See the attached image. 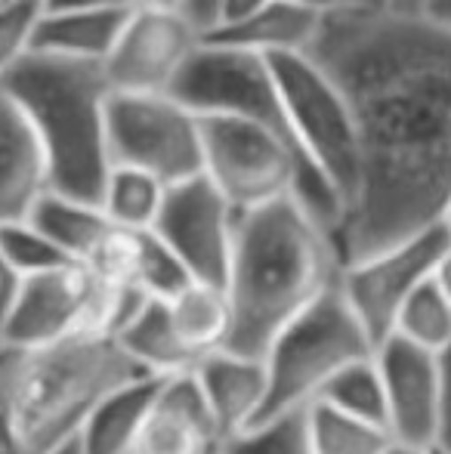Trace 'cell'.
<instances>
[{"instance_id":"obj_1","label":"cell","mask_w":451,"mask_h":454,"mask_svg":"<svg viewBox=\"0 0 451 454\" xmlns=\"http://www.w3.org/2000/svg\"><path fill=\"white\" fill-rule=\"evenodd\" d=\"M309 56L359 127V185L334 245L359 263L442 226L451 207V31L424 16L338 10Z\"/></svg>"},{"instance_id":"obj_2","label":"cell","mask_w":451,"mask_h":454,"mask_svg":"<svg viewBox=\"0 0 451 454\" xmlns=\"http://www.w3.org/2000/svg\"><path fill=\"white\" fill-rule=\"evenodd\" d=\"M340 272L334 235L294 195L238 214L226 275V349L263 359L300 312L338 287Z\"/></svg>"},{"instance_id":"obj_3","label":"cell","mask_w":451,"mask_h":454,"mask_svg":"<svg viewBox=\"0 0 451 454\" xmlns=\"http://www.w3.org/2000/svg\"><path fill=\"white\" fill-rule=\"evenodd\" d=\"M143 377L112 340L50 349L0 347V454H59L87 414L127 380Z\"/></svg>"},{"instance_id":"obj_4","label":"cell","mask_w":451,"mask_h":454,"mask_svg":"<svg viewBox=\"0 0 451 454\" xmlns=\"http://www.w3.org/2000/svg\"><path fill=\"white\" fill-rule=\"evenodd\" d=\"M0 90L22 108L41 143L50 192L99 204L112 170L105 137L112 87L103 66L28 53Z\"/></svg>"},{"instance_id":"obj_5","label":"cell","mask_w":451,"mask_h":454,"mask_svg":"<svg viewBox=\"0 0 451 454\" xmlns=\"http://www.w3.org/2000/svg\"><path fill=\"white\" fill-rule=\"evenodd\" d=\"M374 356V343L343 300L340 287H331L307 312L294 318L263 356L269 395L260 420L278 414L307 411L325 387L349 364Z\"/></svg>"},{"instance_id":"obj_6","label":"cell","mask_w":451,"mask_h":454,"mask_svg":"<svg viewBox=\"0 0 451 454\" xmlns=\"http://www.w3.org/2000/svg\"><path fill=\"white\" fill-rule=\"evenodd\" d=\"M269 68L297 152L346 214L359 185V127L346 93L309 53L269 56Z\"/></svg>"},{"instance_id":"obj_7","label":"cell","mask_w":451,"mask_h":454,"mask_svg":"<svg viewBox=\"0 0 451 454\" xmlns=\"http://www.w3.org/2000/svg\"><path fill=\"white\" fill-rule=\"evenodd\" d=\"M170 96L180 106H186L195 118H241L269 127L278 137L288 139L297 152L266 56L241 47H226V43L201 41L198 50L183 66V72L176 74Z\"/></svg>"},{"instance_id":"obj_8","label":"cell","mask_w":451,"mask_h":454,"mask_svg":"<svg viewBox=\"0 0 451 454\" xmlns=\"http://www.w3.org/2000/svg\"><path fill=\"white\" fill-rule=\"evenodd\" d=\"M105 137L112 164L145 170L164 185L201 174V124L170 93H112Z\"/></svg>"},{"instance_id":"obj_9","label":"cell","mask_w":451,"mask_h":454,"mask_svg":"<svg viewBox=\"0 0 451 454\" xmlns=\"http://www.w3.org/2000/svg\"><path fill=\"white\" fill-rule=\"evenodd\" d=\"M448 245V229L433 226L374 254V257L343 266L338 287L353 316L365 328V334L371 337L374 349L393 337L402 306L408 303L417 287L433 278Z\"/></svg>"},{"instance_id":"obj_10","label":"cell","mask_w":451,"mask_h":454,"mask_svg":"<svg viewBox=\"0 0 451 454\" xmlns=\"http://www.w3.org/2000/svg\"><path fill=\"white\" fill-rule=\"evenodd\" d=\"M238 210L205 174L167 185L152 232L174 251L192 281L226 287Z\"/></svg>"},{"instance_id":"obj_11","label":"cell","mask_w":451,"mask_h":454,"mask_svg":"<svg viewBox=\"0 0 451 454\" xmlns=\"http://www.w3.org/2000/svg\"><path fill=\"white\" fill-rule=\"evenodd\" d=\"M205 41L189 12L133 4L118 43L103 62L112 93H170L176 74Z\"/></svg>"},{"instance_id":"obj_12","label":"cell","mask_w":451,"mask_h":454,"mask_svg":"<svg viewBox=\"0 0 451 454\" xmlns=\"http://www.w3.org/2000/svg\"><path fill=\"white\" fill-rule=\"evenodd\" d=\"M386 395V433L411 449H436L446 430V368L433 353L390 337L374 349Z\"/></svg>"},{"instance_id":"obj_13","label":"cell","mask_w":451,"mask_h":454,"mask_svg":"<svg viewBox=\"0 0 451 454\" xmlns=\"http://www.w3.org/2000/svg\"><path fill=\"white\" fill-rule=\"evenodd\" d=\"M223 436L195 374L155 380L133 454H220Z\"/></svg>"},{"instance_id":"obj_14","label":"cell","mask_w":451,"mask_h":454,"mask_svg":"<svg viewBox=\"0 0 451 454\" xmlns=\"http://www.w3.org/2000/svg\"><path fill=\"white\" fill-rule=\"evenodd\" d=\"M192 374L217 420L223 442L235 433L260 424L266 411V395H269L263 359L220 349V353L205 356Z\"/></svg>"},{"instance_id":"obj_15","label":"cell","mask_w":451,"mask_h":454,"mask_svg":"<svg viewBox=\"0 0 451 454\" xmlns=\"http://www.w3.org/2000/svg\"><path fill=\"white\" fill-rule=\"evenodd\" d=\"M47 189L41 143L22 108L0 90V226L28 220L31 207Z\"/></svg>"},{"instance_id":"obj_16","label":"cell","mask_w":451,"mask_h":454,"mask_svg":"<svg viewBox=\"0 0 451 454\" xmlns=\"http://www.w3.org/2000/svg\"><path fill=\"white\" fill-rule=\"evenodd\" d=\"M133 4L109 6V10L93 12H59L47 16L43 12L35 31V47L31 53L56 56L68 62H87V66H103L118 43L124 22L130 16Z\"/></svg>"},{"instance_id":"obj_17","label":"cell","mask_w":451,"mask_h":454,"mask_svg":"<svg viewBox=\"0 0 451 454\" xmlns=\"http://www.w3.org/2000/svg\"><path fill=\"white\" fill-rule=\"evenodd\" d=\"M112 343L127 356V362L139 371L143 377L152 380H164V377L189 374L195 371V359L176 337L174 325H170V312L164 300L149 297L136 309V316L112 337Z\"/></svg>"},{"instance_id":"obj_18","label":"cell","mask_w":451,"mask_h":454,"mask_svg":"<svg viewBox=\"0 0 451 454\" xmlns=\"http://www.w3.org/2000/svg\"><path fill=\"white\" fill-rule=\"evenodd\" d=\"M319 12H309L288 0H272L263 12L247 19L245 25H235L226 31H211L205 41L226 43V47L251 50L257 56H282V53H309L322 28Z\"/></svg>"},{"instance_id":"obj_19","label":"cell","mask_w":451,"mask_h":454,"mask_svg":"<svg viewBox=\"0 0 451 454\" xmlns=\"http://www.w3.org/2000/svg\"><path fill=\"white\" fill-rule=\"evenodd\" d=\"M152 389H155L152 377H136V380H127L124 387L112 389L87 414L84 427L74 439L78 454H133L139 427L149 411Z\"/></svg>"},{"instance_id":"obj_20","label":"cell","mask_w":451,"mask_h":454,"mask_svg":"<svg viewBox=\"0 0 451 454\" xmlns=\"http://www.w3.org/2000/svg\"><path fill=\"white\" fill-rule=\"evenodd\" d=\"M164 303H167L170 325H174L180 343L198 362L205 356L226 349L229 331H232V309H229L226 287L192 281Z\"/></svg>"},{"instance_id":"obj_21","label":"cell","mask_w":451,"mask_h":454,"mask_svg":"<svg viewBox=\"0 0 451 454\" xmlns=\"http://www.w3.org/2000/svg\"><path fill=\"white\" fill-rule=\"evenodd\" d=\"M28 223L41 229L72 263H84L112 226L99 204L78 201V198L59 195L50 189L31 207Z\"/></svg>"},{"instance_id":"obj_22","label":"cell","mask_w":451,"mask_h":454,"mask_svg":"<svg viewBox=\"0 0 451 454\" xmlns=\"http://www.w3.org/2000/svg\"><path fill=\"white\" fill-rule=\"evenodd\" d=\"M164 195H167V185L152 174L112 164L99 207L112 226L130 229V232H152L164 207Z\"/></svg>"},{"instance_id":"obj_23","label":"cell","mask_w":451,"mask_h":454,"mask_svg":"<svg viewBox=\"0 0 451 454\" xmlns=\"http://www.w3.org/2000/svg\"><path fill=\"white\" fill-rule=\"evenodd\" d=\"M315 402L346 414V418L362 420V424H374L380 430H386V395L374 356L340 371Z\"/></svg>"},{"instance_id":"obj_24","label":"cell","mask_w":451,"mask_h":454,"mask_svg":"<svg viewBox=\"0 0 451 454\" xmlns=\"http://www.w3.org/2000/svg\"><path fill=\"white\" fill-rule=\"evenodd\" d=\"M393 337L424 349V353L439 356V359L451 349V303L433 278L417 287L408 303L402 306Z\"/></svg>"},{"instance_id":"obj_25","label":"cell","mask_w":451,"mask_h":454,"mask_svg":"<svg viewBox=\"0 0 451 454\" xmlns=\"http://www.w3.org/2000/svg\"><path fill=\"white\" fill-rule=\"evenodd\" d=\"M309 442L313 454H384L393 442L390 433L374 424L334 411L328 405H309Z\"/></svg>"},{"instance_id":"obj_26","label":"cell","mask_w":451,"mask_h":454,"mask_svg":"<svg viewBox=\"0 0 451 454\" xmlns=\"http://www.w3.org/2000/svg\"><path fill=\"white\" fill-rule=\"evenodd\" d=\"M307 411L260 420V424L229 436L220 454H313Z\"/></svg>"},{"instance_id":"obj_27","label":"cell","mask_w":451,"mask_h":454,"mask_svg":"<svg viewBox=\"0 0 451 454\" xmlns=\"http://www.w3.org/2000/svg\"><path fill=\"white\" fill-rule=\"evenodd\" d=\"M0 247H4L10 266L19 272V278L53 272V270H59V266L72 263V260H66V254H62L41 229L31 226L28 220L4 223V226H0Z\"/></svg>"},{"instance_id":"obj_28","label":"cell","mask_w":451,"mask_h":454,"mask_svg":"<svg viewBox=\"0 0 451 454\" xmlns=\"http://www.w3.org/2000/svg\"><path fill=\"white\" fill-rule=\"evenodd\" d=\"M41 16V0H4L0 4V84L31 53Z\"/></svg>"},{"instance_id":"obj_29","label":"cell","mask_w":451,"mask_h":454,"mask_svg":"<svg viewBox=\"0 0 451 454\" xmlns=\"http://www.w3.org/2000/svg\"><path fill=\"white\" fill-rule=\"evenodd\" d=\"M192 285V275L183 270L167 245L155 232L143 235V254H139V287L155 300H170Z\"/></svg>"},{"instance_id":"obj_30","label":"cell","mask_w":451,"mask_h":454,"mask_svg":"<svg viewBox=\"0 0 451 454\" xmlns=\"http://www.w3.org/2000/svg\"><path fill=\"white\" fill-rule=\"evenodd\" d=\"M272 0H211V10H207V16H205V35L245 25L247 19L263 12Z\"/></svg>"},{"instance_id":"obj_31","label":"cell","mask_w":451,"mask_h":454,"mask_svg":"<svg viewBox=\"0 0 451 454\" xmlns=\"http://www.w3.org/2000/svg\"><path fill=\"white\" fill-rule=\"evenodd\" d=\"M124 4H133V0H41V10L47 16H59V12H93Z\"/></svg>"},{"instance_id":"obj_32","label":"cell","mask_w":451,"mask_h":454,"mask_svg":"<svg viewBox=\"0 0 451 454\" xmlns=\"http://www.w3.org/2000/svg\"><path fill=\"white\" fill-rule=\"evenodd\" d=\"M19 285H22V278H19V272L10 266L4 247H0V322H4V316L10 312L12 300H16V294H19Z\"/></svg>"},{"instance_id":"obj_33","label":"cell","mask_w":451,"mask_h":454,"mask_svg":"<svg viewBox=\"0 0 451 454\" xmlns=\"http://www.w3.org/2000/svg\"><path fill=\"white\" fill-rule=\"evenodd\" d=\"M442 368H446V430H442V445L451 451V349L442 356Z\"/></svg>"},{"instance_id":"obj_34","label":"cell","mask_w":451,"mask_h":454,"mask_svg":"<svg viewBox=\"0 0 451 454\" xmlns=\"http://www.w3.org/2000/svg\"><path fill=\"white\" fill-rule=\"evenodd\" d=\"M424 19H430L433 25L451 31V0H433V4L427 6V12H424Z\"/></svg>"},{"instance_id":"obj_35","label":"cell","mask_w":451,"mask_h":454,"mask_svg":"<svg viewBox=\"0 0 451 454\" xmlns=\"http://www.w3.org/2000/svg\"><path fill=\"white\" fill-rule=\"evenodd\" d=\"M433 281H436V285H439V291L446 294V297H448V303H451V245L446 247V254H442L439 266H436Z\"/></svg>"},{"instance_id":"obj_36","label":"cell","mask_w":451,"mask_h":454,"mask_svg":"<svg viewBox=\"0 0 451 454\" xmlns=\"http://www.w3.org/2000/svg\"><path fill=\"white\" fill-rule=\"evenodd\" d=\"M288 4L303 6L309 12H319V16H331V12H338L343 6V0H288Z\"/></svg>"},{"instance_id":"obj_37","label":"cell","mask_w":451,"mask_h":454,"mask_svg":"<svg viewBox=\"0 0 451 454\" xmlns=\"http://www.w3.org/2000/svg\"><path fill=\"white\" fill-rule=\"evenodd\" d=\"M433 0H390V12H402V16H424Z\"/></svg>"},{"instance_id":"obj_38","label":"cell","mask_w":451,"mask_h":454,"mask_svg":"<svg viewBox=\"0 0 451 454\" xmlns=\"http://www.w3.org/2000/svg\"><path fill=\"white\" fill-rule=\"evenodd\" d=\"M136 6H149V10H167V12H189L192 0H133Z\"/></svg>"},{"instance_id":"obj_39","label":"cell","mask_w":451,"mask_h":454,"mask_svg":"<svg viewBox=\"0 0 451 454\" xmlns=\"http://www.w3.org/2000/svg\"><path fill=\"white\" fill-rule=\"evenodd\" d=\"M340 10H355V12H386L390 0H343Z\"/></svg>"},{"instance_id":"obj_40","label":"cell","mask_w":451,"mask_h":454,"mask_svg":"<svg viewBox=\"0 0 451 454\" xmlns=\"http://www.w3.org/2000/svg\"><path fill=\"white\" fill-rule=\"evenodd\" d=\"M207 10H211V0H192V6H189V16L195 19V25H198L201 31H205V16Z\"/></svg>"},{"instance_id":"obj_41","label":"cell","mask_w":451,"mask_h":454,"mask_svg":"<svg viewBox=\"0 0 451 454\" xmlns=\"http://www.w3.org/2000/svg\"><path fill=\"white\" fill-rule=\"evenodd\" d=\"M433 449H411V445H399V442H390L386 445L384 454H430Z\"/></svg>"},{"instance_id":"obj_42","label":"cell","mask_w":451,"mask_h":454,"mask_svg":"<svg viewBox=\"0 0 451 454\" xmlns=\"http://www.w3.org/2000/svg\"><path fill=\"white\" fill-rule=\"evenodd\" d=\"M442 226L448 229V235H451V207H448V214H446V220H442Z\"/></svg>"},{"instance_id":"obj_43","label":"cell","mask_w":451,"mask_h":454,"mask_svg":"<svg viewBox=\"0 0 451 454\" xmlns=\"http://www.w3.org/2000/svg\"><path fill=\"white\" fill-rule=\"evenodd\" d=\"M430 454H451V451L446 449V445H436V449H433V451H430Z\"/></svg>"},{"instance_id":"obj_44","label":"cell","mask_w":451,"mask_h":454,"mask_svg":"<svg viewBox=\"0 0 451 454\" xmlns=\"http://www.w3.org/2000/svg\"><path fill=\"white\" fill-rule=\"evenodd\" d=\"M59 454H78V445H68L66 451H59Z\"/></svg>"},{"instance_id":"obj_45","label":"cell","mask_w":451,"mask_h":454,"mask_svg":"<svg viewBox=\"0 0 451 454\" xmlns=\"http://www.w3.org/2000/svg\"><path fill=\"white\" fill-rule=\"evenodd\" d=\"M0 4H4V0H0Z\"/></svg>"}]
</instances>
